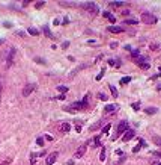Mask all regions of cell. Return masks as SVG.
<instances>
[{"mask_svg":"<svg viewBox=\"0 0 161 165\" xmlns=\"http://www.w3.org/2000/svg\"><path fill=\"white\" fill-rule=\"evenodd\" d=\"M81 8L83 9H86L91 15H98L100 14V8H98V5H95L93 2H86V3H81Z\"/></svg>","mask_w":161,"mask_h":165,"instance_id":"cell-1","label":"cell"},{"mask_svg":"<svg viewBox=\"0 0 161 165\" xmlns=\"http://www.w3.org/2000/svg\"><path fill=\"white\" fill-rule=\"evenodd\" d=\"M157 17L154 14H151V12H143L141 14V21L145 23V24H155L157 23Z\"/></svg>","mask_w":161,"mask_h":165,"instance_id":"cell-2","label":"cell"},{"mask_svg":"<svg viewBox=\"0 0 161 165\" xmlns=\"http://www.w3.org/2000/svg\"><path fill=\"white\" fill-rule=\"evenodd\" d=\"M15 53H17L15 47H11L9 51H8V56H6V68H11V67H12L14 59H15Z\"/></svg>","mask_w":161,"mask_h":165,"instance_id":"cell-3","label":"cell"},{"mask_svg":"<svg viewBox=\"0 0 161 165\" xmlns=\"http://www.w3.org/2000/svg\"><path fill=\"white\" fill-rule=\"evenodd\" d=\"M136 64H137L140 68H143V70H148V68H149V61H148V58H145V56H139V58L136 59Z\"/></svg>","mask_w":161,"mask_h":165,"instance_id":"cell-4","label":"cell"},{"mask_svg":"<svg viewBox=\"0 0 161 165\" xmlns=\"http://www.w3.org/2000/svg\"><path fill=\"white\" fill-rule=\"evenodd\" d=\"M35 88H36V85H35V83H29V85H26V86H24V89H23V95H24V97L30 95V94L35 91Z\"/></svg>","mask_w":161,"mask_h":165,"instance_id":"cell-5","label":"cell"},{"mask_svg":"<svg viewBox=\"0 0 161 165\" xmlns=\"http://www.w3.org/2000/svg\"><path fill=\"white\" fill-rule=\"evenodd\" d=\"M57 156H59V153H57V152H53L51 154H48V156H47V161H45V165H53V164L56 162Z\"/></svg>","mask_w":161,"mask_h":165,"instance_id":"cell-6","label":"cell"},{"mask_svg":"<svg viewBox=\"0 0 161 165\" xmlns=\"http://www.w3.org/2000/svg\"><path fill=\"white\" fill-rule=\"evenodd\" d=\"M86 149H87V145H86V144L80 145L78 149H77V152H75V159H80V158H83V156H84V153H86Z\"/></svg>","mask_w":161,"mask_h":165,"instance_id":"cell-7","label":"cell"},{"mask_svg":"<svg viewBox=\"0 0 161 165\" xmlns=\"http://www.w3.org/2000/svg\"><path fill=\"white\" fill-rule=\"evenodd\" d=\"M127 130H128V121L122 120L119 123V126H118V133H125Z\"/></svg>","mask_w":161,"mask_h":165,"instance_id":"cell-8","label":"cell"},{"mask_svg":"<svg viewBox=\"0 0 161 165\" xmlns=\"http://www.w3.org/2000/svg\"><path fill=\"white\" fill-rule=\"evenodd\" d=\"M134 135H136V133H134V130H127V132H125L123 133V138H122V140H123V142H128L130 140H132V138H134Z\"/></svg>","mask_w":161,"mask_h":165,"instance_id":"cell-9","label":"cell"},{"mask_svg":"<svg viewBox=\"0 0 161 165\" xmlns=\"http://www.w3.org/2000/svg\"><path fill=\"white\" fill-rule=\"evenodd\" d=\"M118 109H119V106H118V105H107V106L104 108V112L110 114V112H116Z\"/></svg>","mask_w":161,"mask_h":165,"instance_id":"cell-10","label":"cell"},{"mask_svg":"<svg viewBox=\"0 0 161 165\" xmlns=\"http://www.w3.org/2000/svg\"><path fill=\"white\" fill-rule=\"evenodd\" d=\"M59 130H60L62 133H66V132H69V130H71V124L69 123H62L60 127H59Z\"/></svg>","mask_w":161,"mask_h":165,"instance_id":"cell-11","label":"cell"},{"mask_svg":"<svg viewBox=\"0 0 161 165\" xmlns=\"http://www.w3.org/2000/svg\"><path fill=\"white\" fill-rule=\"evenodd\" d=\"M109 32H113V33H121V32H123V29H122V27H119V26H110V27H109Z\"/></svg>","mask_w":161,"mask_h":165,"instance_id":"cell-12","label":"cell"},{"mask_svg":"<svg viewBox=\"0 0 161 165\" xmlns=\"http://www.w3.org/2000/svg\"><path fill=\"white\" fill-rule=\"evenodd\" d=\"M145 112H146L148 115H154V114H157V112H158V109L151 106V108H146V109H145Z\"/></svg>","mask_w":161,"mask_h":165,"instance_id":"cell-13","label":"cell"},{"mask_svg":"<svg viewBox=\"0 0 161 165\" xmlns=\"http://www.w3.org/2000/svg\"><path fill=\"white\" fill-rule=\"evenodd\" d=\"M102 123H104V121H102V120H100V121H98V123H95L93 126H91V130H92V132H93V130H96V129H100V127L102 126Z\"/></svg>","mask_w":161,"mask_h":165,"instance_id":"cell-14","label":"cell"},{"mask_svg":"<svg viewBox=\"0 0 161 165\" xmlns=\"http://www.w3.org/2000/svg\"><path fill=\"white\" fill-rule=\"evenodd\" d=\"M42 30H44V33H45V35H47L48 38H53V33L50 32V27H48V26H44Z\"/></svg>","mask_w":161,"mask_h":165,"instance_id":"cell-15","label":"cell"},{"mask_svg":"<svg viewBox=\"0 0 161 165\" xmlns=\"http://www.w3.org/2000/svg\"><path fill=\"white\" fill-rule=\"evenodd\" d=\"M57 91L62 92V94H65V92H68V86H65V85H59V86H57Z\"/></svg>","mask_w":161,"mask_h":165,"instance_id":"cell-16","label":"cell"},{"mask_svg":"<svg viewBox=\"0 0 161 165\" xmlns=\"http://www.w3.org/2000/svg\"><path fill=\"white\" fill-rule=\"evenodd\" d=\"M152 141H154L158 147H161V138L158 136V135H155V136H152Z\"/></svg>","mask_w":161,"mask_h":165,"instance_id":"cell-17","label":"cell"},{"mask_svg":"<svg viewBox=\"0 0 161 165\" xmlns=\"http://www.w3.org/2000/svg\"><path fill=\"white\" fill-rule=\"evenodd\" d=\"M100 161H105V149L104 147H101V150H100Z\"/></svg>","mask_w":161,"mask_h":165,"instance_id":"cell-18","label":"cell"},{"mask_svg":"<svg viewBox=\"0 0 161 165\" xmlns=\"http://www.w3.org/2000/svg\"><path fill=\"white\" fill-rule=\"evenodd\" d=\"M141 145H145V141H143V140H140V144L134 147V149H132V152H134V153H137V152L140 150V147H141Z\"/></svg>","mask_w":161,"mask_h":165,"instance_id":"cell-19","label":"cell"},{"mask_svg":"<svg viewBox=\"0 0 161 165\" xmlns=\"http://www.w3.org/2000/svg\"><path fill=\"white\" fill-rule=\"evenodd\" d=\"M27 32L30 33V35H38V33H39V30H36L35 27H29V29H27Z\"/></svg>","mask_w":161,"mask_h":165,"instance_id":"cell-20","label":"cell"},{"mask_svg":"<svg viewBox=\"0 0 161 165\" xmlns=\"http://www.w3.org/2000/svg\"><path fill=\"white\" fill-rule=\"evenodd\" d=\"M131 56H132L134 59H137V58L140 56V51H139V50H131Z\"/></svg>","mask_w":161,"mask_h":165,"instance_id":"cell-21","label":"cell"},{"mask_svg":"<svg viewBox=\"0 0 161 165\" xmlns=\"http://www.w3.org/2000/svg\"><path fill=\"white\" fill-rule=\"evenodd\" d=\"M104 74H105V68H102V70L100 71V74H98V76L95 77V79H96V80H101V79H102V76H104Z\"/></svg>","mask_w":161,"mask_h":165,"instance_id":"cell-22","label":"cell"},{"mask_svg":"<svg viewBox=\"0 0 161 165\" xmlns=\"http://www.w3.org/2000/svg\"><path fill=\"white\" fill-rule=\"evenodd\" d=\"M109 88L111 89V94H113V97L116 99V97H118V91H116V88H114V86H113V85H109Z\"/></svg>","mask_w":161,"mask_h":165,"instance_id":"cell-23","label":"cell"},{"mask_svg":"<svg viewBox=\"0 0 161 165\" xmlns=\"http://www.w3.org/2000/svg\"><path fill=\"white\" fill-rule=\"evenodd\" d=\"M110 127H111V123H109V124H105V126H104V129H102V133H109V130H110Z\"/></svg>","mask_w":161,"mask_h":165,"instance_id":"cell-24","label":"cell"},{"mask_svg":"<svg viewBox=\"0 0 161 165\" xmlns=\"http://www.w3.org/2000/svg\"><path fill=\"white\" fill-rule=\"evenodd\" d=\"M35 62H38V64H42V65H45V59H42V58H35Z\"/></svg>","mask_w":161,"mask_h":165,"instance_id":"cell-25","label":"cell"},{"mask_svg":"<svg viewBox=\"0 0 161 165\" xmlns=\"http://www.w3.org/2000/svg\"><path fill=\"white\" fill-rule=\"evenodd\" d=\"M44 5H45V2H36L35 3V8H36V9H41V8H44Z\"/></svg>","mask_w":161,"mask_h":165,"instance_id":"cell-26","label":"cell"},{"mask_svg":"<svg viewBox=\"0 0 161 165\" xmlns=\"http://www.w3.org/2000/svg\"><path fill=\"white\" fill-rule=\"evenodd\" d=\"M125 24H137V20H134V18H128V20H125Z\"/></svg>","mask_w":161,"mask_h":165,"instance_id":"cell-27","label":"cell"},{"mask_svg":"<svg viewBox=\"0 0 161 165\" xmlns=\"http://www.w3.org/2000/svg\"><path fill=\"white\" fill-rule=\"evenodd\" d=\"M130 80H131V77H130V76H125L123 79H121V83H122V85H123V83H128Z\"/></svg>","mask_w":161,"mask_h":165,"instance_id":"cell-28","label":"cell"},{"mask_svg":"<svg viewBox=\"0 0 161 165\" xmlns=\"http://www.w3.org/2000/svg\"><path fill=\"white\" fill-rule=\"evenodd\" d=\"M98 99H101L102 102H105V100H107V95H105L104 92H100V94H98Z\"/></svg>","mask_w":161,"mask_h":165,"instance_id":"cell-29","label":"cell"},{"mask_svg":"<svg viewBox=\"0 0 161 165\" xmlns=\"http://www.w3.org/2000/svg\"><path fill=\"white\" fill-rule=\"evenodd\" d=\"M2 92H3V80L0 79V102H2Z\"/></svg>","mask_w":161,"mask_h":165,"instance_id":"cell-30","label":"cell"},{"mask_svg":"<svg viewBox=\"0 0 161 165\" xmlns=\"http://www.w3.org/2000/svg\"><path fill=\"white\" fill-rule=\"evenodd\" d=\"M80 124H81V121H77V126H75L77 132H81V126H80Z\"/></svg>","mask_w":161,"mask_h":165,"instance_id":"cell-31","label":"cell"},{"mask_svg":"<svg viewBox=\"0 0 161 165\" xmlns=\"http://www.w3.org/2000/svg\"><path fill=\"white\" fill-rule=\"evenodd\" d=\"M59 5H60V6H72L74 3H68V2H59Z\"/></svg>","mask_w":161,"mask_h":165,"instance_id":"cell-32","label":"cell"},{"mask_svg":"<svg viewBox=\"0 0 161 165\" xmlns=\"http://www.w3.org/2000/svg\"><path fill=\"white\" fill-rule=\"evenodd\" d=\"M109 5H113V6H121V5H123V2H110Z\"/></svg>","mask_w":161,"mask_h":165,"instance_id":"cell-33","label":"cell"},{"mask_svg":"<svg viewBox=\"0 0 161 165\" xmlns=\"http://www.w3.org/2000/svg\"><path fill=\"white\" fill-rule=\"evenodd\" d=\"M36 142H38V145H44V140H42V138H38Z\"/></svg>","mask_w":161,"mask_h":165,"instance_id":"cell-34","label":"cell"},{"mask_svg":"<svg viewBox=\"0 0 161 165\" xmlns=\"http://www.w3.org/2000/svg\"><path fill=\"white\" fill-rule=\"evenodd\" d=\"M44 138H45L47 141H53V140H54V138H53L51 135H45V136H44Z\"/></svg>","mask_w":161,"mask_h":165,"instance_id":"cell-35","label":"cell"},{"mask_svg":"<svg viewBox=\"0 0 161 165\" xmlns=\"http://www.w3.org/2000/svg\"><path fill=\"white\" fill-rule=\"evenodd\" d=\"M158 47H160L158 44H151V49H152V50H157Z\"/></svg>","mask_w":161,"mask_h":165,"instance_id":"cell-36","label":"cell"},{"mask_svg":"<svg viewBox=\"0 0 161 165\" xmlns=\"http://www.w3.org/2000/svg\"><path fill=\"white\" fill-rule=\"evenodd\" d=\"M139 108H140V105H139V103H134V105H132V109H136V111H137Z\"/></svg>","mask_w":161,"mask_h":165,"instance_id":"cell-37","label":"cell"},{"mask_svg":"<svg viewBox=\"0 0 161 165\" xmlns=\"http://www.w3.org/2000/svg\"><path fill=\"white\" fill-rule=\"evenodd\" d=\"M3 24H5V27H11V26H12V24H11V23H9V21H5V23H3Z\"/></svg>","mask_w":161,"mask_h":165,"instance_id":"cell-38","label":"cell"},{"mask_svg":"<svg viewBox=\"0 0 161 165\" xmlns=\"http://www.w3.org/2000/svg\"><path fill=\"white\" fill-rule=\"evenodd\" d=\"M122 62H121V59H116V67H121Z\"/></svg>","mask_w":161,"mask_h":165,"instance_id":"cell-39","label":"cell"},{"mask_svg":"<svg viewBox=\"0 0 161 165\" xmlns=\"http://www.w3.org/2000/svg\"><path fill=\"white\" fill-rule=\"evenodd\" d=\"M110 47H111V49H116V47H118V42H111Z\"/></svg>","mask_w":161,"mask_h":165,"instance_id":"cell-40","label":"cell"},{"mask_svg":"<svg viewBox=\"0 0 161 165\" xmlns=\"http://www.w3.org/2000/svg\"><path fill=\"white\" fill-rule=\"evenodd\" d=\"M116 64V61H113V59H109V65H114Z\"/></svg>","mask_w":161,"mask_h":165,"instance_id":"cell-41","label":"cell"},{"mask_svg":"<svg viewBox=\"0 0 161 165\" xmlns=\"http://www.w3.org/2000/svg\"><path fill=\"white\" fill-rule=\"evenodd\" d=\"M109 20H110L111 23H114V21H116V18H114V17H113V15H110V17H109Z\"/></svg>","mask_w":161,"mask_h":165,"instance_id":"cell-42","label":"cell"},{"mask_svg":"<svg viewBox=\"0 0 161 165\" xmlns=\"http://www.w3.org/2000/svg\"><path fill=\"white\" fill-rule=\"evenodd\" d=\"M102 15H104V17H105V18H109V17H110V15H111V14H110V12H104V14H102Z\"/></svg>","mask_w":161,"mask_h":165,"instance_id":"cell-43","label":"cell"},{"mask_svg":"<svg viewBox=\"0 0 161 165\" xmlns=\"http://www.w3.org/2000/svg\"><path fill=\"white\" fill-rule=\"evenodd\" d=\"M68 46H69V42H68V41H66V42H63V44H62V47H63V49H66Z\"/></svg>","mask_w":161,"mask_h":165,"instance_id":"cell-44","label":"cell"},{"mask_svg":"<svg viewBox=\"0 0 161 165\" xmlns=\"http://www.w3.org/2000/svg\"><path fill=\"white\" fill-rule=\"evenodd\" d=\"M57 99H59V100H65V94H62V95H59Z\"/></svg>","mask_w":161,"mask_h":165,"instance_id":"cell-45","label":"cell"},{"mask_svg":"<svg viewBox=\"0 0 161 165\" xmlns=\"http://www.w3.org/2000/svg\"><path fill=\"white\" fill-rule=\"evenodd\" d=\"M155 156H158V158H161V152H154Z\"/></svg>","mask_w":161,"mask_h":165,"instance_id":"cell-46","label":"cell"},{"mask_svg":"<svg viewBox=\"0 0 161 165\" xmlns=\"http://www.w3.org/2000/svg\"><path fill=\"white\" fill-rule=\"evenodd\" d=\"M3 42H5V39H3V38H0V44H3Z\"/></svg>","mask_w":161,"mask_h":165,"instance_id":"cell-47","label":"cell"},{"mask_svg":"<svg viewBox=\"0 0 161 165\" xmlns=\"http://www.w3.org/2000/svg\"><path fill=\"white\" fill-rule=\"evenodd\" d=\"M157 165H161V162H160V164H157Z\"/></svg>","mask_w":161,"mask_h":165,"instance_id":"cell-48","label":"cell"},{"mask_svg":"<svg viewBox=\"0 0 161 165\" xmlns=\"http://www.w3.org/2000/svg\"><path fill=\"white\" fill-rule=\"evenodd\" d=\"M0 165H2V161H0Z\"/></svg>","mask_w":161,"mask_h":165,"instance_id":"cell-49","label":"cell"},{"mask_svg":"<svg viewBox=\"0 0 161 165\" xmlns=\"http://www.w3.org/2000/svg\"><path fill=\"white\" fill-rule=\"evenodd\" d=\"M160 71H161V70H160Z\"/></svg>","mask_w":161,"mask_h":165,"instance_id":"cell-50","label":"cell"}]
</instances>
